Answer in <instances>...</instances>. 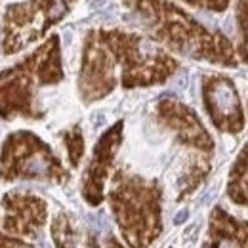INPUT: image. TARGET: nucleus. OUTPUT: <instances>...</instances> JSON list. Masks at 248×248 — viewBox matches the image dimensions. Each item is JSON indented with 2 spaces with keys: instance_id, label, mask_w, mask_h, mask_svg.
Listing matches in <instances>:
<instances>
[{
  "instance_id": "1",
  "label": "nucleus",
  "mask_w": 248,
  "mask_h": 248,
  "mask_svg": "<svg viewBox=\"0 0 248 248\" xmlns=\"http://www.w3.org/2000/svg\"><path fill=\"white\" fill-rule=\"evenodd\" d=\"M111 204L126 243L147 248L160 233V191L138 176L117 174Z\"/></svg>"
},
{
  "instance_id": "2",
  "label": "nucleus",
  "mask_w": 248,
  "mask_h": 248,
  "mask_svg": "<svg viewBox=\"0 0 248 248\" xmlns=\"http://www.w3.org/2000/svg\"><path fill=\"white\" fill-rule=\"evenodd\" d=\"M97 34L105 48L113 50L117 60L124 65V88L162 82L176 69V62L172 58L136 34L119 31H99Z\"/></svg>"
},
{
  "instance_id": "3",
  "label": "nucleus",
  "mask_w": 248,
  "mask_h": 248,
  "mask_svg": "<svg viewBox=\"0 0 248 248\" xmlns=\"http://www.w3.org/2000/svg\"><path fill=\"white\" fill-rule=\"evenodd\" d=\"M168 8L170 10H155L160 16V25L156 32L172 48L191 54L193 58H204L221 65H237L233 46L223 34H210L182 10L172 8L170 4Z\"/></svg>"
},
{
  "instance_id": "4",
  "label": "nucleus",
  "mask_w": 248,
  "mask_h": 248,
  "mask_svg": "<svg viewBox=\"0 0 248 248\" xmlns=\"http://www.w3.org/2000/svg\"><path fill=\"white\" fill-rule=\"evenodd\" d=\"M2 176L4 180H14L21 176L25 180H54L65 182L69 174L60 164V160L52 155L48 145H44L32 134L21 132L10 136L8 143H4L2 156Z\"/></svg>"
},
{
  "instance_id": "5",
  "label": "nucleus",
  "mask_w": 248,
  "mask_h": 248,
  "mask_svg": "<svg viewBox=\"0 0 248 248\" xmlns=\"http://www.w3.org/2000/svg\"><path fill=\"white\" fill-rule=\"evenodd\" d=\"M204 105L206 111L221 132L237 134L243 130L245 119L241 109V99L237 88L225 75H206L204 77Z\"/></svg>"
},
{
  "instance_id": "6",
  "label": "nucleus",
  "mask_w": 248,
  "mask_h": 248,
  "mask_svg": "<svg viewBox=\"0 0 248 248\" xmlns=\"http://www.w3.org/2000/svg\"><path fill=\"white\" fill-rule=\"evenodd\" d=\"M97 38V32H90L84 52V65L80 73V92L86 101L103 97L115 88V62L109 58L103 42Z\"/></svg>"
},
{
  "instance_id": "7",
  "label": "nucleus",
  "mask_w": 248,
  "mask_h": 248,
  "mask_svg": "<svg viewBox=\"0 0 248 248\" xmlns=\"http://www.w3.org/2000/svg\"><path fill=\"white\" fill-rule=\"evenodd\" d=\"M121 138H123V123H117L109 132L103 134V138L95 145L92 164L86 172V182H84V199L90 204H99L101 199H103V195H101L103 193V182L107 178L113 156L119 149Z\"/></svg>"
},
{
  "instance_id": "8",
  "label": "nucleus",
  "mask_w": 248,
  "mask_h": 248,
  "mask_svg": "<svg viewBox=\"0 0 248 248\" xmlns=\"http://www.w3.org/2000/svg\"><path fill=\"white\" fill-rule=\"evenodd\" d=\"M158 115L162 119V123L168 128H172L174 132H178L180 141L189 143L193 147L204 149V151H212V140L206 134L204 126L197 119V115L187 109L186 105L176 103V101H164L158 105Z\"/></svg>"
},
{
  "instance_id": "9",
  "label": "nucleus",
  "mask_w": 248,
  "mask_h": 248,
  "mask_svg": "<svg viewBox=\"0 0 248 248\" xmlns=\"http://www.w3.org/2000/svg\"><path fill=\"white\" fill-rule=\"evenodd\" d=\"M4 206H8V216H4V227L14 233L31 235L34 229H40L46 217V204L27 195H12L4 199Z\"/></svg>"
},
{
  "instance_id": "10",
  "label": "nucleus",
  "mask_w": 248,
  "mask_h": 248,
  "mask_svg": "<svg viewBox=\"0 0 248 248\" xmlns=\"http://www.w3.org/2000/svg\"><path fill=\"white\" fill-rule=\"evenodd\" d=\"M204 248H248V221H239L217 206Z\"/></svg>"
},
{
  "instance_id": "11",
  "label": "nucleus",
  "mask_w": 248,
  "mask_h": 248,
  "mask_svg": "<svg viewBox=\"0 0 248 248\" xmlns=\"http://www.w3.org/2000/svg\"><path fill=\"white\" fill-rule=\"evenodd\" d=\"M229 197L237 204H248V158L239 156V160L231 172Z\"/></svg>"
},
{
  "instance_id": "12",
  "label": "nucleus",
  "mask_w": 248,
  "mask_h": 248,
  "mask_svg": "<svg viewBox=\"0 0 248 248\" xmlns=\"http://www.w3.org/2000/svg\"><path fill=\"white\" fill-rule=\"evenodd\" d=\"M52 235H54V241H56L58 248H75V245H77L75 227H73V221L67 214H60L54 219Z\"/></svg>"
},
{
  "instance_id": "13",
  "label": "nucleus",
  "mask_w": 248,
  "mask_h": 248,
  "mask_svg": "<svg viewBox=\"0 0 248 248\" xmlns=\"http://www.w3.org/2000/svg\"><path fill=\"white\" fill-rule=\"evenodd\" d=\"M65 143H67V151H69L71 164L77 166L82 153H84V140H82V134H80V130L77 126L65 134Z\"/></svg>"
},
{
  "instance_id": "14",
  "label": "nucleus",
  "mask_w": 248,
  "mask_h": 248,
  "mask_svg": "<svg viewBox=\"0 0 248 248\" xmlns=\"http://www.w3.org/2000/svg\"><path fill=\"white\" fill-rule=\"evenodd\" d=\"M239 29H241V34H243L241 58H243L245 63H248V2L239 4Z\"/></svg>"
},
{
  "instance_id": "15",
  "label": "nucleus",
  "mask_w": 248,
  "mask_h": 248,
  "mask_svg": "<svg viewBox=\"0 0 248 248\" xmlns=\"http://www.w3.org/2000/svg\"><path fill=\"white\" fill-rule=\"evenodd\" d=\"M21 243L19 241H14V239H6L0 235V248H14V247H19Z\"/></svg>"
},
{
  "instance_id": "16",
  "label": "nucleus",
  "mask_w": 248,
  "mask_h": 248,
  "mask_svg": "<svg viewBox=\"0 0 248 248\" xmlns=\"http://www.w3.org/2000/svg\"><path fill=\"white\" fill-rule=\"evenodd\" d=\"M107 248H123V247H121V245H119V243H117V241L111 237V239L107 241Z\"/></svg>"
},
{
  "instance_id": "17",
  "label": "nucleus",
  "mask_w": 248,
  "mask_h": 248,
  "mask_svg": "<svg viewBox=\"0 0 248 248\" xmlns=\"http://www.w3.org/2000/svg\"><path fill=\"white\" fill-rule=\"evenodd\" d=\"M186 217H187V212H182V214H178V216H176V219H174V223H182V221H184Z\"/></svg>"
},
{
  "instance_id": "18",
  "label": "nucleus",
  "mask_w": 248,
  "mask_h": 248,
  "mask_svg": "<svg viewBox=\"0 0 248 248\" xmlns=\"http://www.w3.org/2000/svg\"><path fill=\"white\" fill-rule=\"evenodd\" d=\"M239 156H241V158H248V145H247V149L243 151V155H239Z\"/></svg>"
}]
</instances>
